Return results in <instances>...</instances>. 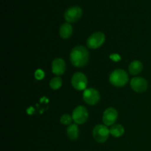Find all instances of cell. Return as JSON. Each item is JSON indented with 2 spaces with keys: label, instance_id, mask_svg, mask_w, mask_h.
<instances>
[{
  "label": "cell",
  "instance_id": "1",
  "mask_svg": "<svg viewBox=\"0 0 151 151\" xmlns=\"http://www.w3.org/2000/svg\"><path fill=\"white\" fill-rule=\"evenodd\" d=\"M88 58L89 54L88 50L83 46H76L71 51V63L76 67H83L85 66L88 63Z\"/></svg>",
  "mask_w": 151,
  "mask_h": 151
},
{
  "label": "cell",
  "instance_id": "2",
  "mask_svg": "<svg viewBox=\"0 0 151 151\" xmlns=\"http://www.w3.org/2000/svg\"><path fill=\"white\" fill-rule=\"evenodd\" d=\"M109 81L116 87H122L128 82V75L123 69H116L111 73Z\"/></svg>",
  "mask_w": 151,
  "mask_h": 151
},
{
  "label": "cell",
  "instance_id": "3",
  "mask_svg": "<svg viewBox=\"0 0 151 151\" xmlns=\"http://www.w3.org/2000/svg\"><path fill=\"white\" fill-rule=\"evenodd\" d=\"M93 137L94 140L99 143H104L109 139L110 134V130L106 125H97L92 131Z\"/></svg>",
  "mask_w": 151,
  "mask_h": 151
},
{
  "label": "cell",
  "instance_id": "4",
  "mask_svg": "<svg viewBox=\"0 0 151 151\" xmlns=\"http://www.w3.org/2000/svg\"><path fill=\"white\" fill-rule=\"evenodd\" d=\"M71 83L75 89L78 91H83L86 89L88 81L87 78L82 72H76L72 76Z\"/></svg>",
  "mask_w": 151,
  "mask_h": 151
},
{
  "label": "cell",
  "instance_id": "5",
  "mask_svg": "<svg viewBox=\"0 0 151 151\" xmlns=\"http://www.w3.org/2000/svg\"><path fill=\"white\" fill-rule=\"evenodd\" d=\"M106 36L101 32H96L91 34L87 39V47L90 49H97L105 42Z\"/></svg>",
  "mask_w": 151,
  "mask_h": 151
},
{
  "label": "cell",
  "instance_id": "6",
  "mask_svg": "<svg viewBox=\"0 0 151 151\" xmlns=\"http://www.w3.org/2000/svg\"><path fill=\"white\" fill-rule=\"evenodd\" d=\"M72 116L75 123L81 125V124L85 123L88 119V111L84 106H79L74 109Z\"/></svg>",
  "mask_w": 151,
  "mask_h": 151
},
{
  "label": "cell",
  "instance_id": "7",
  "mask_svg": "<svg viewBox=\"0 0 151 151\" xmlns=\"http://www.w3.org/2000/svg\"><path fill=\"white\" fill-rule=\"evenodd\" d=\"M82 13V9L79 6H72L65 11L64 19L68 23L76 22L81 19Z\"/></svg>",
  "mask_w": 151,
  "mask_h": 151
},
{
  "label": "cell",
  "instance_id": "8",
  "mask_svg": "<svg viewBox=\"0 0 151 151\" xmlns=\"http://www.w3.org/2000/svg\"><path fill=\"white\" fill-rule=\"evenodd\" d=\"M83 98L86 103L90 106H94L100 100V94L95 88H86L83 94Z\"/></svg>",
  "mask_w": 151,
  "mask_h": 151
},
{
  "label": "cell",
  "instance_id": "9",
  "mask_svg": "<svg viewBox=\"0 0 151 151\" xmlns=\"http://www.w3.org/2000/svg\"><path fill=\"white\" fill-rule=\"evenodd\" d=\"M131 86L136 92L142 93L147 90L148 83L145 78L141 77H135L131 79Z\"/></svg>",
  "mask_w": 151,
  "mask_h": 151
},
{
  "label": "cell",
  "instance_id": "10",
  "mask_svg": "<svg viewBox=\"0 0 151 151\" xmlns=\"http://www.w3.org/2000/svg\"><path fill=\"white\" fill-rule=\"evenodd\" d=\"M118 117V113L114 108H109L104 111L103 115V123L106 126L113 125Z\"/></svg>",
  "mask_w": 151,
  "mask_h": 151
},
{
  "label": "cell",
  "instance_id": "11",
  "mask_svg": "<svg viewBox=\"0 0 151 151\" xmlns=\"http://www.w3.org/2000/svg\"><path fill=\"white\" fill-rule=\"evenodd\" d=\"M66 71V63L60 58L54 59L52 63V72L56 75H61Z\"/></svg>",
  "mask_w": 151,
  "mask_h": 151
},
{
  "label": "cell",
  "instance_id": "12",
  "mask_svg": "<svg viewBox=\"0 0 151 151\" xmlns=\"http://www.w3.org/2000/svg\"><path fill=\"white\" fill-rule=\"evenodd\" d=\"M72 32H73V29H72V25L69 23H68V22L63 23L60 26V29H59L60 36L62 38H63V39H67V38H69L72 35Z\"/></svg>",
  "mask_w": 151,
  "mask_h": 151
},
{
  "label": "cell",
  "instance_id": "13",
  "mask_svg": "<svg viewBox=\"0 0 151 151\" xmlns=\"http://www.w3.org/2000/svg\"><path fill=\"white\" fill-rule=\"evenodd\" d=\"M143 69V65L142 62L139 60H134L130 63L129 66H128V70L129 72L133 75H136L139 74L142 72Z\"/></svg>",
  "mask_w": 151,
  "mask_h": 151
},
{
  "label": "cell",
  "instance_id": "14",
  "mask_svg": "<svg viewBox=\"0 0 151 151\" xmlns=\"http://www.w3.org/2000/svg\"><path fill=\"white\" fill-rule=\"evenodd\" d=\"M67 136L71 140H75L79 136V129L77 124H71L68 126L66 130Z\"/></svg>",
  "mask_w": 151,
  "mask_h": 151
},
{
  "label": "cell",
  "instance_id": "15",
  "mask_svg": "<svg viewBox=\"0 0 151 151\" xmlns=\"http://www.w3.org/2000/svg\"><path fill=\"white\" fill-rule=\"evenodd\" d=\"M110 134L114 137H122L125 132V128L120 124H114L110 128Z\"/></svg>",
  "mask_w": 151,
  "mask_h": 151
},
{
  "label": "cell",
  "instance_id": "16",
  "mask_svg": "<svg viewBox=\"0 0 151 151\" xmlns=\"http://www.w3.org/2000/svg\"><path fill=\"white\" fill-rule=\"evenodd\" d=\"M50 88L53 90H58L61 87L62 80L60 77H55L50 82Z\"/></svg>",
  "mask_w": 151,
  "mask_h": 151
},
{
  "label": "cell",
  "instance_id": "17",
  "mask_svg": "<svg viewBox=\"0 0 151 151\" xmlns=\"http://www.w3.org/2000/svg\"><path fill=\"white\" fill-rule=\"evenodd\" d=\"M72 120H73L72 116H71L69 114H63V116L60 117V119L61 124H63V125H71Z\"/></svg>",
  "mask_w": 151,
  "mask_h": 151
},
{
  "label": "cell",
  "instance_id": "18",
  "mask_svg": "<svg viewBox=\"0 0 151 151\" xmlns=\"http://www.w3.org/2000/svg\"><path fill=\"white\" fill-rule=\"evenodd\" d=\"M44 76H45V73H44V72L42 69H38L35 72V78L37 80H38V81L42 80L44 78Z\"/></svg>",
  "mask_w": 151,
  "mask_h": 151
},
{
  "label": "cell",
  "instance_id": "19",
  "mask_svg": "<svg viewBox=\"0 0 151 151\" xmlns=\"http://www.w3.org/2000/svg\"><path fill=\"white\" fill-rule=\"evenodd\" d=\"M111 59L113 60L114 61H119L121 60V57L118 54H113L110 56Z\"/></svg>",
  "mask_w": 151,
  "mask_h": 151
}]
</instances>
